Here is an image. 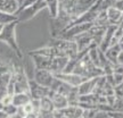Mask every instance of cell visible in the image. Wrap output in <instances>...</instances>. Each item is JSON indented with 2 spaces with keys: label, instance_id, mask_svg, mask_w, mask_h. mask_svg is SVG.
<instances>
[{
  "label": "cell",
  "instance_id": "5",
  "mask_svg": "<svg viewBox=\"0 0 123 118\" xmlns=\"http://www.w3.org/2000/svg\"><path fill=\"white\" fill-rule=\"evenodd\" d=\"M13 66L0 60V99L7 93V85L12 79Z\"/></svg>",
  "mask_w": 123,
  "mask_h": 118
},
{
  "label": "cell",
  "instance_id": "24",
  "mask_svg": "<svg viewBox=\"0 0 123 118\" xmlns=\"http://www.w3.org/2000/svg\"><path fill=\"white\" fill-rule=\"evenodd\" d=\"M24 118H39V114L38 112H31V114H27Z\"/></svg>",
  "mask_w": 123,
  "mask_h": 118
},
{
  "label": "cell",
  "instance_id": "14",
  "mask_svg": "<svg viewBox=\"0 0 123 118\" xmlns=\"http://www.w3.org/2000/svg\"><path fill=\"white\" fill-rule=\"evenodd\" d=\"M30 101H31V96L29 92L15 93L13 96V105H15L16 107H23Z\"/></svg>",
  "mask_w": 123,
  "mask_h": 118
},
{
  "label": "cell",
  "instance_id": "4",
  "mask_svg": "<svg viewBox=\"0 0 123 118\" xmlns=\"http://www.w3.org/2000/svg\"><path fill=\"white\" fill-rule=\"evenodd\" d=\"M47 8V4L46 0H37L33 5H31L25 9H23L21 11H18L17 14H15L17 16L18 22H27L34 17L37 14L41 11L42 9Z\"/></svg>",
  "mask_w": 123,
  "mask_h": 118
},
{
  "label": "cell",
  "instance_id": "17",
  "mask_svg": "<svg viewBox=\"0 0 123 118\" xmlns=\"http://www.w3.org/2000/svg\"><path fill=\"white\" fill-rule=\"evenodd\" d=\"M46 4L50 17H56L58 14V0H46Z\"/></svg>",
  "mask_w": 123,
  "mask_h": 118
},
{
  "label": "cell",
  "instance_id": "18",
  "mask_svg": "<svg viewBox=\"0 0 123 118\" xmlns=\"http://www.w3.org/2000/svg\"><path fill=\"white\" fill-rule=\"evenodd\" d=\"M2 109L6 111V114L9 115V117L10 116H13V115H15L16 112H17V109L18 107H16L15 105H13V103H10V105H7V106H4V108Z\"/></svg>",
  "mask_w": 123,
  "mask_h": 118
},
{
  "label": "cell",
  "instance_id": "22",
  "mask_svg": "<svg viewBox=\"0 0 123 118\" xmlns=\"http://www.w3.org/2000/svg\"><path fill=\"white\" fill-rule=\"evenodd\" d=\"M22 109H23V111L25 112V115H27V114H31V112H35L34 111V108H33V105H32V102H27L26 105H24L22 107Z\"/></svg>",
  "mask_w": 123,
  "mask_h": 118
},
{
  "label": "cell",
  "instance_id": "2",
  "mask_svg": "<svg viewBox=\"0 0 123 118\" xmlns=\"http://www.w3.org/2000/svg\"><path fill=\"white\" fill-rule=\"evenodd\" d=\"M71 73H75V74H79L81 76H84L87 79H92V77H97V76H103L105 75L104 70L97 67L92 64V61L90 60L88 53H86L83 57L81 58L76 65L73 67V69Z\"/></svg>",
  "mask_w": 123,
  "mask_h": 118
},
{
  "label": "cell",
  "instance_id": "8",
  "mask_svg": "<svg viewBox=\"0 0 123 118\" xmlns=\"http://www.w3.org/2000/svg\"><path fill=\"white\" fill-rule=\"evenodd\" d=\"M55 76L57 79L64 81L65 83L70 84L72 86H75V88H78L81 83H83L84 81L89 79L87 77H84V76L75 74V73H58V74H55Z\"/></svg>",
  "mask_w": 123,
  "mask_h": 118
},
{
  "label": "cell",
  "instance_id": "25",
  "mask_svg": "<svg viewBox=\"0 0 123 118\" xmlns=\"http://www.w3.org/2000/svg\"><path fill=\"white\" fill-rule=\"evenodd\" d=\"M0 118H9V115L6 114L4 109H0Z\"/></svg>",
  "mask_w": 123,
  "mask_h": 118
},
{
  "label": "cell",
  "instance_id": "27",
  "mask_svg": "<svg viewBox=\"0 0 123 118\" xmlns=\"http://www.w3.org/2000/svg\"><path fill=\"white\" fill-rule=\"evenodd\" d=\"M23 0H17V2H18V6H19V5H21V2H22Z\"/></svg>",
  "mask_w": 123,
  "mask_h": 118
},
{
  "label": "cell",
  "instance_id": "20",
  "mask_svg": "<svg viewBox=\"0 0 123 118\" xmlns=\"http://www.w3.org/2000/svg\"><path fill=\"white\" fill-rule=\"evenodd\" d=\"M114 96L115 98H123V82L120 83L119 85L114 86Z\"/></svg>",
  "mask_w": 123,
  "mask_h": 118
},
{
  "label": "cell",
  "instance_id": "7",
  "mask_svg": "<svg viewBox=\"0 0 123 118\" xmlns=\"http://www.w3.org/2000/svg\"><path fill=\"white\" fill-rule=\"evenodd\" d=\"M49 92H50V89L40 85L33 79H29V93L31 96V99L40 100L44 96H48Z\"/></svg>",
  "mask_w": 123,
  "mask_h": 118
},
{
  "label": "cell",
  "instance_id": "9",
  "mask_svg": "<svg viewBox=\"0 0 123 118\" xmlns=\"http://www.w3.org/2000/svg\"><path fill=\"white\" fill-rule=\"evenodd\" d=\"M106 16L108 25H119L123 17V11L114 6H110L106 9Z\"/></svg>",
  "mask_w": 123,
  "mask_h": 118
},
{
  "label": "cell",
  "instance_id": "11",
  "mask_svg": "<svg viewBox=\"0 0 123 118\" xmlns=\"http://www.w3.org/2000/svg\"><path fill=\"white\" fill-rule=\"evenodd\" d=\"M48 96L53 101V105L55 107V109H64L68 106V101H67V98H66L64 94H61L56 91H53L50 90Z\"/></svg>",
  "mask_w": 123,
  "mask_h": 118
},
{
  "label": "cell",
  "instance_id": "10",
  "mask_svg": "<svg viewBox=\"0 0 123 118\" xmlns=\"http://www.w3.org/2000/svg\"><path fill=\"white\" fill-rule=\"evenodd\" d=\"M99 77H100V76L92 77V79H87V81H84L83 83L80 84L79 86H78V92H79V96H87V94L93 93Z\"/></svg>",
  "mask_w": 123,
  "mask_h": 118
},
{
  "label": "cell",
  "instance_id": "23",
  "mask_svg": "<svg viewBox=\"0 0 123 118\" xmlns=\"http://www.w3.org/2000/svg\"><path fill=\"white\" fill-rule=\"evenodd\" d=\"M116 65L123 66V50H121L117 55V58H116Z\"/></svg>",
  "mask_w": 123,
  "mask_h": 118
},
{
  "label": "cell",
  "instance_id": "21",
  "mask_svg": "<svg viewBox=\"0 0 123 118\" xmlns=\"http://www.w3.org/2000/svg\"><path fill=\"white\" fill-rule=\"evenodd\" d=\"M0 101H1V103H2L4 106L10 105V103H13V96H12V94H8V93H6V94L0 99Z\"/></svg>",
  "mask_w": 123,
  "mask_h": 118
},
{
  "label": "cell",
  "instance_id": "16",
  "mask_svg": "<svg viewBox=\"0 0 123 118\" xmlns=\"http://www.w3.org/2000/svg\"><path fill=\"white\" fill-rule=\"evenodd\" d=\"M15 21H17V16L15 14H9L0 10V24L6 25V24H9V23L15 22Z\"/></svg>",
  "mask_w": 123,
  "mask_h": 118
},
{
  "label": "cell",
  "instance_id": "28",
  "mask_svg": "<svg viewBox=\"0 0 123 118\" xmlns=\"http://www.w3.org/2000/svg\"><path fill=\"white\" fill-rule=\"evenodd\" d=\"M121 111H122V112H123V108H122V109H121Z\"/></svg>",
  "mask_w": 123,
  "mask_h": 118
},
{
  "label": "cell",
  "instance_id": "13",
  "mask_svg": "<svg viewBox=\"0 0 123 118\" xmlns=\"http://www.w3.org/2000/svg\"><path fill=\"white\" fill-rule=\"evenodd\" d=\"M18 9L17 0H0V10L9 14H15Z\"/></svg>",
  "mask_w": 123,
  "mask_h": 118
},
{
  "label": "cell",
  "instance_id": "12",
  "mask_svg": "<svg viewBox=\"0 0 123 118\" xmlns=\"http://www.w3.org/2000/svg\"><path fill=\"white\" fill-rule=\"evenodd\" d=\"M62 111L65 118H82L84 109L78 103V105H68L66 108L62 109Z\"/></svg>",
  "mask_w": 123,
  "mask_h": 118
},
{
  "label": "cell",
  "instance_id": "26",
  "mask_svg": "<svg viewBox=\"0 0 123 118\" xmlns=\"http://www.w3.org/2000/svg\"><path fill=\"white\" fill-rule=\"evenodd\" d=\"M2 27H4V25H2V24H0V32H1V30H2Z\"/></svg>",
  "mask_w": 123,
  "mask_h": 118
},
{
  "label": "cell",
  "instance_id": "6",
  "mask_svg": "<svg viewBox=\"0 0 123 118\" xmlns=\"http://www.w3.org/2000/svg\"><path fill=\"white\" fill-rule=\"evenodd\" d=\"M33 79H34L37 83H39L40 85L42 86H46V88L50 89L53 83L56 79V76L54 73H51L50 70L47 69H34V76H33Z\"/></svg>",
  "mask_w": 123,
  "mask_h": 118
},
{
  "label": "cell",
  "instance_id": "15",
  "mask_svg": "<svg viewBox=\"0 0 123 118\" xmlns=\"http://www.w3.org/2000/svg\"><path fill=\"white\" fill-rule=\"evenodd\" d=\"M121 50H122V49H121V45H120V43H117V44H114V45H111L110 48H107L104 53H105L106 58H107L113 65H116V58H117V55H119V52Z\"/></svg>",
  "mask_w": 123,
  "mask_h": 118
},
{
  "label": "cell",
  "instance_id": "1",
  "mask_svg": "<svg viewBox=\"0 0 123 118\" xmlns=\"http://www.w3.org/2000/svg\"><path fill=\"white\" fill-rule=\"evenodd\" d=\"M18 23H19L18 21H15V22L4 25L2 30L0 32V42H4L7 44L16 53V56L21 59L23 57V53L21 51L19 45H18L17 40H16V27H17Z\"/></svg>",
  "mask_w": 123,
  "mask_h": 118
},
{
  "label": "cell",
  "instance_id": "29",
  "mask_svg": "<svg viewBox=\"0 0 123 118\" xmlns=\"http://www.w3.org/2000/svg\"><path fill=\"white\" fill-rule=\"evenodd\" d=\"M106 118H107V117H106Z\"/></svg>",
  "mask_w": 123,
  "mask_h": 118
},
{
  "label": "cell",
  "instance_id": "19",
  "mask_svg": "<svg viewBox=\"0 0 123 118\" xmlns=\"http://www.w3.org/2000/svg\"><path fill=\"white\" fill-rule=\"evenodd\" d=\"M37 1V0H23L22 2H21V5L18 6V9H17V11L15 14H17L18 11H21V10H23V9H25L26 7H29V6H31V5H33Z\"/></svg>",
  "mask_w": 123,
  "mask_h": 118
},
{
  "label": "cell",
  "instance_id": "3",
  "mask_svg": "<svg viewBox=\"0 0 123 118\" xmlns=\"http://www.w3.org/2000/svg\"><path fill=\"white\" fill-rule=\"evenodd\" d=\"M50 45H53L55 48H57L62 52L63 56L65 57L73 58L76 56V53L79 52L78 50V45L73 40H65V39H58V38H54L53 41H50Z\"/></svg>",
  "mask_w": 123,
  "mask_h": 118
}]
</instances>
